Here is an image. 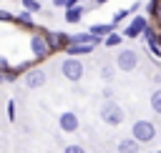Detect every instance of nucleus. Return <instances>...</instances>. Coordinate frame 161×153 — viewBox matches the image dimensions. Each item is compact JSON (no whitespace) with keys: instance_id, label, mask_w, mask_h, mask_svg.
I'll list each match as a JSON object with an SVG mask.
<instances>
[{"instance_id":"nucleus-1","label":"nucleus","mask_w":161,"mask_h":153,"mask_svg":"<svg viewBox=\"0 0 161 153\" xmlns=\"http://www.w3.org/2000/svg\"><path fill=\"white\" fill-rule=\"evenodd\" d=\"M30 53L35 60H43L50 55V48H48V40H45V33L43 30H33L30 35Z\"/></svg>"},{"instance_id":"nucleus-2","label":"nucleus","mask_w":161,"mask_h":153,"mask_svg":"<svg viewBox=\"0 0 161 153\" xmlns=\"http://www.w3.org/2000/svg\"><path fill=\"white\" fill-rule=\"evenodd\" d=\"M101 120L108 123V125H121V123H123V110H121V105L113 103V100H106V103L101 105Z\"/></svg>"},{"instance_id":"nucleus-3","label":"nucleus","mask_w":161,"mask_h":153,"mask_svg":"<svg viewBox=\"0 0 161 153\" xmlns=\"http://www.w3.org/2000/svg\"><path fill=\"white\" fill-rule=\"evenodd\" d=\"M60 73H63V78H68L70 83H75V80L83 78V63L78 58H65L60 63Z\"/></svg>"},{"instance_id":"nucleus-4","label":"nucleus","mask_w":161,"mask_h":153,"mask_svg":"<svg viewBox=\"0 0 161 153\" xmlns=\"http://www.w3.org/2000/svg\"><path fill=\"white\" fill-rule=\"evenodd\" d=\"M131 133H133V140H138V143H148V140H153L156 128H153V123H148V120H136L133 128H131Z\"/></svg>"},{"instance_id":"nucleus-5","label":"nucleus","mask_w":161,"mask_h":153,"mask_svg":"<svg viewBox=\"0 0 161 153\" xmlns=\"http://www.w3.org/2000/svg\"><path fill=\"white\" fill-rule=\"evenodd\" d=\"M45 80H48V73H45L43 68H30L28 73H23V83H25V88H28V90L43 88V85H45Z\"/></svg>"},{"instance_id":"nucleus-6","label":"nucleus","mask_w":161,"mask_h":153,"mask_svg":"<svg viewBox=\"0 0 161 153\" xmlns=\"http://www.w3.org/2000/svg\"><path fill=\"white\" fill-rule=\"evenodd\" d=\"M138 65V55H136V50H121L118 53V58H116V68H121V70H133Z\"/></svg>"},{"instance_id":"nucleus-7","label":"nucleus","mask_w":161,"mask_h":153,"mask_svg":"<svg viewBox=\"0 0 161 153\" xmlns=\"http://www.w3.org/2000/svg\"><path fill=\"white\" fill-rule=\"evenodd\" d=\"M45 40H48L50 53H55V50H65V48L70 45V35H68V33H50V35H45Z\"/></svg>"},{"instance_id":"nucleus-8","label":"nucleus","mask_w":161,"mask_h":153,"mask_svg":"<svg viewBox=\"0 0 161 153\" xmlns=\"http://www.w3.org/2000/svg\"><path fill=\"white\" fill-rule=\"evenodd\" d=\"M58 125H60V130H63V133H75V130H78V125H80V120H78V115H75L73 110H65V113H60Z\"/></svg>"},{"instance_id":"nucleus-9","label":"nucleus","mask_w":161,"mask_h":153,"mask_svg":"<svg viewBox=\"0 0 161 153\" xmlns=\"http://www.w3.org/2000/svg\"><path fill=\"white\" fill-rule=\"evenodd\" d=\"M143 30H146V18L138 15V18H133V23L126 28V38H136V35L143 33Z\"/></svg>"},{"instance_id":"nucleus-10","label":"nucleus","mask_w":161,"mask_h":153,"mask_svg":"<svg viewBox=\"0 0 161 153\" xmlns=\"http://www.w3.org/2000/svg\"><path fill=\"white\" fill-rule=\"evenodd\" d=\"M15 25H20V28H25V30H35V23H33V13H28V10H23L20 15H15V20H13Z\"/></svg>"},{"instance_id":"nucleus-11","label":"nucleus","mask_w":161,"mask_h":153,"mask_svg":"<svg viewBox=\"0 0 161 153\" xmlns=\"http://www.w3.org/2000/svg\"><path fill=\"white\" fill-rule=\"evenodd\" d=\"M93 48H96V45H68L65 53H68V58H78V55H88V53H93Z\"/></svg>"},{"instance_id":"nucleus-12","label":"nucleus","mask_w":161,"mask_h":153,"mask_svg":"<svg viewBox=\"0 0 161 153\" xmlns=\"http://www.w3.org/2000/svg\"><path fill=\"white\" fill-rule=\"evenodd\" d=\"M118 153H138V140L133 138H126L118 143Z\"/></svg>"},{"instance_id":"nucleus-13","label":"nucleus","mask_w":161,"mask_h":153,"mask_svg":"<svg viewBox=\"0 0 161 153\" xmlns=\"http://www.w3.org/2000/svg\"><path fill=\"white\" fill-rule=\"evenodd\" d=\"M83 13H86V8H80V5H75V8H68V10H65V20H68V23H78Z\"/></svg>"},{"instance_id":"nucleus-14","label":"nucleus","mask_w":161,"mask_h":153,"mask_svg":"<svg viewBox=\"0 0 161 153\" xmlns=\"http://www.w3.org/2000/svg\"><path fill=\"white\" fill-rule=\"evenodd\" d=\"M111 28H113V25H103V23H98V25H91V30H88V33H91L93 38H101V35H108V33H113Z\"/></svg>"},{"instance_id":"nucleus-15","label":"nucleus","mask_w":161,"mask_h":153,"mask_svg":"<svg viewBox=\"0 0 161 153\" xmlns=\"http://www.w3.org/2000/svg\"><path fill=\"white\" fill-rule=\"evenodd\" d=\"M151 108H153L156 113H161V90H153V93H151Z\"/></svg>"},{"instance_id":"nucleus-16","label":"nucleus","mask_w":161,"mask_h":153,"mask_svg":"<svg viewBox=\"0 0 161 153\" xmlns=\"http://www.w3.org/2000/svg\"><path fill=\"white\" fill-rule=\"evenodd\" d=\"M121 40H123V38H121V35H118V33H108V35H106V40H103V43H106V45H108V48H113V45H118V43H121Z\"/></svg>"},{"instance_id":"nucleus-17","label":"nucleus","mask_w":161,"mask_h":153,"mask_svg":"<svg viewBox=\"0 0 161 153\" xmlns=\"http://www.w3.org/2000/svg\"><path fill=\"white\" fill-rule=\"evenodd\" d=\"M20 3H23V8H25L28 13H38V10H40V3H38V0H20Z\"/></svg>"},{"instance_id":"nucleus-18","label":"nucleus","mask_w":161,"mask_h":153,"mask_svg":"<svg viewBox=\"0 0 161 153\" xmlns=\"http://www.w3.org/2000/svg\"><path fill=\"white\" fill-rule=\"evenodd\" d=\"M53 5H55V8H65V10H68V8H75V5H78V0H53Z\"/></svg>"},{"instance_id":"nucleus-19","label":"nucleus","mask_w":161,"mask_h":153,"mask_svg":"<svg viewBox=\"0 0 161 153\" xmlns=\"http://www.w3.org/2000/svg\"><path fill=\"white\" fill-rule=\"evenodd\" d=\"M101 78H103V80H113V68H111V65H103V68H101Z\"/></svg>"},{"instance_id":"nucleus-20","label":"nucleus","mask_w":161,"mask_h":153,"mask_svg":"<svg viewBox=\"0 0 161 153\" xmlns=\"http://www.w3.org/2000/svg\"><path fill=\"white\" fill-rule=\"evenodd\" d=\"M63 153H86V148H83V145L70 143V145H65V148H63Z\"/></svg>"},{"instance_id":"nucleus-21","label":"nucleus","mask_w":161,"mask_h":153,"mask_svg":"<svg viewBox=\"0 0 161 153\" xmlns=\"http://www.w3.org/2000/svg\"><path fill=\"white\" fill-rule=\"evenodd\" d=\"M5 110H8V118H10V120H15V100H13V98L8 100V105H5Z\"/></svg>"},{"instance_id":"nucleus-22","label":"nucleus","mask_w":161,"mask_h":153,"mask_svg":"<svg viewBox=\"0 0 161 153\" xmlns=\"http://www.w3.org/2000/svg\"><path fill=\"white\" fill-rule=\"evenodd\" d=\"M128 13H131V10H118V13L113 15V23H111V25H118V23H121V20H123V18L128 15Z\"/></svg>"},{"instance_id":"nucleus-23","label":"nucleus","mask_w":161,"mask_h":153,"mask_svg":"<svg viewBox=\"0 0 161 153\" xmlns=\"http://www.w3.org/2000/svg\"><path fill=\"white\" fill-rule=\"evenodd\" d=\"M15 20V15L13 13H8V10H0V23H13Z\"/></svg>"},{"instance_id":"nucleus-24","label":"nucleus","mask_w":161,"mask_h":153,"mask_svg":"<svg viewBox=\"0 0 161 153\" xmlns=\"http://www.w3.org/2000/svg\"><path fill=\"white\" fill-rule=\"evenodd\" d=\"M156 13H158V18H161V5H156Z\"/></svg>"},{"instance_id":"nucleus-25","label":"nucleus","mask_w":161,"mask_h":153,"mask_svg":"<svg viewBox=\"0 0 161 153\" xmlns=\"http://www.w3.org/2000/svg\"><path fill=\"white\" fill-rule=\"evenodd\" d=\"M96 3H106V0H96Z\"/></svg>"},{"instance_id":"nucleus-26","label":"nucleus","mask_w":161,"mask_h":153,"mask_svg":"<svg viewBox=\"0 0 161 153\" xmlns=\"http://www.w3.org/2000/svg\"><path fill=\"white\" fill-rule=\"evenodd\" d=\"M5 3H8V0H5ZM10 3H13V0H10Z\"/></svg>"},{"instance_id":"nucleus-27","label":"nucleus","mask_w":161,"mask_h":153,"mask_svg":"<svg viewBox=\"0 0 161 153\" xmlns=\"http://www.w3.org/2000/svg\"><path fill=\"white\" fill-rule=\"evenodd\" d=\"M158 153H161V150H158Z\"/></svg>"}]
</instances>
